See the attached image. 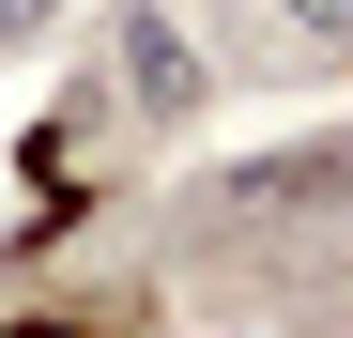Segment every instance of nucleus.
<instances>
[{"instance_id":"1","label":"nucleus","mask_w":353,"mask_h":338,"mask_svg":"<svg viewBox=\"0 0 353 338\" xmlns=\"http://www.w3.org/2000/svg\"><path fill=\"white\" fill-rule=\"evenodd\" d=\"M108 62H123L108 92H123V108H139L154 139H185L200 108H215V62H200V31L169 16V0H123V16H108Z\"/></svg>"},{"instance_id":"2","label":"nucleus","mask_w":353,"mask_h":338,"mask_svg":"<svg viewBox=\"0 0 353 338\" xmlns=\"http://www.w3.org/2000/svg\"><path fill=\"white\" fill-rule=\"evenodd\" d=\"M338 185H353V139L338 154H276V169H215L200 200L215 215H292V200H338Z\"/></svg>"},{"instance_id":"3","label":"nucleus","mask_w":353,"mask_h":338,"mask_svg":"<svg viewBox=\"0 0 353 338\" xmlns=\"http://www.w3.org/2000/svg\"><path fill=\"white\" fill-rule=\"evenodd\" d=\"M261 16H292V46H353V0H261Z\"/></svg>"},{"instance_id":"4","label":"nucleus","mask_w":353,"mask_h":338,"mask_svg":"<svg viewBox=\"0 0 353 338\" xmlns=\"http://www.w3.org/2000/svg\"><path fill=\"white\" fill-rule=\"evenodd\" d=\"M31 31H46V0H0V46H31Z\"/></svg>"},{"instance_id":"5","label":"nucleus","mask_w":353,"mask_h":338,"mask_svg":"<svg viewBox=\"0 0 353 338\" xmlns=\"http://www.w3.org/2000/svg\"><path fill=\"white\" fill-rule=\"evenodd\" d=\"M0 338H77V323H46V308H31V323H0Z\"/></svg>"},{"instance_id":"6","label":"nucleus","mask_w":353,"mask_h":338,"mask_svg":"<svg viewBox=\"0 0 353 338\" xmlns=\"http://www.w3.org/2000/svg\"><path fill=\"white\" fill-rule=\"evenodd\" d=\"M77 338H92V323H77Z\"/></svg>"}]
</instances>
